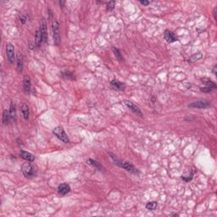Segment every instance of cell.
<instances>
[{
  "instance_id": "9a60e30c",
  "label": "cell",
  "mask_w": 217,
  "mask_h": 217,
  "mask_svg": "<svg viewBox=\"0 0 217 217\" xmlns=\"http://www.w3.org/2000/svg\"><path fill=\"white\" fill-rule=\"evenodd\" d=\"M9 115H10V120L15 121L16 116V109H15V104L12 101L10 103V109H9Z\"/></svg>"
},
{
  "instance_id": "277c9868",
  "label": "cell",
  "mask_w": 217,
  "mask_h": 217,
  "mask_svg": "<svg viewBox=\"0 0 217 217\" xmlns=\"http://www.w3.org/2000/svg\"><path fill=\"white\" fill-rule=\"evenodd\" d=\"M6 53L7 58L10 64H13L15 60V47L11 44H6Z\"/></svg>"
},
{
  "instance_id": "484cf974",
  "label": "cell",
  "mask_w": 217,
  "mask_h": 217,
  "mask_svg": "<svg viewBox=\"0 0 217 217\" xmlns=\"http://www.w3.org/2000/svg\"><path fill=\"white\" fill-rule=\"evenodd\" d=\"M20 21H21V22L22 24H25V23L26 22V21H27V18H26V16H25V15L21 14V15H20Z\"/></svg>"
},
{
  "instance_id": "9c48e42d",
  "label": "cell",
  "mask_w": 217,
  "mask_h": 217,
  "mask_svg": "<svg viewBox=\"0 0 217 217\" xmlns=\"http://www.w3.org/2000/svg\"><path fill=\"white\" fill-rule=\"evenodd\" d=\"M20 155L21 157L23 159L26 160V161H30V162H32L35 160V156L31 153L27 152V151H25V150H21L20 151Z\"/></svg>"
},
{
  "instance_id": "5bb4252c",
  "label": "cell",
  "mask_w": 217,
  "mask_h": 217,
  "mask_svg": "<svg viewBox=\"0 0 217 217\" xmlns=\"http://www.w3.org/2000/svg\"><path fill=\"white\" fill-rule=\"evenodd\" d=\"M43 41H44V39H43L42 33H41L40 30H38L36 31V38H35V45H36V47L39 48L41 46Z\"/></svg>"
},
{
  "instance_id": "5b68a950",
  "label": "cell",
  "mask_w": 217,
  "mask_h": 217,
  "mask_svg": "<svg viewBox=\"0 0 217 217\" xmlns=\"http://www.w3.org/2000/svg\"><path fill=\"white\" fill-rule=\"evenodd\" d=\"M210 105V103L208 100H199V101H196L190 104L188 107L193 108H204L209 107Z\"/></svg>"
},
{
  "instance_id": "3957f363",
  "label": "cell",
  "mask_w": 217,
  "mask_h": 217,
  "mask_svg": "<svg viewBox=\"0 0 217 217\" xmlns=\"http://www.w3.org/2000/svg\"><path fill=\"white\" fill-rule=\"evenodd\" d=\"M52 30L54 44L59 45L60 43V25L57 21H54L52 23Z\"/></svg>"
},
{
  "instance_id": "4316f807",
  "label": "cell",
  "mask_w": 217,
  "mask_h": 217,
  "mask_svg": "<svg viewBox=\"0 0 217 217\" xmlns=\"http://www.w3.org/2000/svg\"><path fill=\"white\" fill-rule=\"evenodd\" d=\"M140 3L143 5H149V1H140Z\"/></svg>"
},
{
  "instance_id": "e0dca14e",
  "label": "cell",
  "mask_w": 217,
  "mask_h": 217,
  "mask_svg": "<svg viewBox=\"0 0 217 217\" xmlns=\"http://www.w3.org/2000/svg\"><path fill=\"white\" fill-rule=\"evenodd\" d=\"M21 112L22 115H23V117L25 120H28L29 118V115H30V112H29V108L27 106L26 104H23L21 106Z\"/></svg>"
},
{
  "instance_id": "7c38bea8",
  "label": "cell",
  "mask_w": 217,
  "mask_h": 217,
  "mask_svg": "<svg viewBox=\"0 0 217 217\" xmlns=\"http://www.w3.org/2000/svg\"><path fill=\"white\" fill-rule=\"evenodd\" d=\"M70 191V187L67 183H62L58 187V192L61 195H65Z\"/></svg>"
},
{
  "instance_id": "30bf717a",
  "label": "cell",
  "mask_w": 217,
  "mask_h": 217,
  "mask_svg": "<svg viewBox=\"0 0 217 217\" xmlns=\"http://www.w3.org/2000/svg\"><path fill=\"white\" fill-rule=\"evenodd\" d=\"M110 86L113 89H115V90H119V91H122L125 89V84L119 82L118 80L116 79H114L111 82H110Z\"/></svg>"
},
{
  "instance_id": "4fadbf2b",
  "label": "cell",
  "mask_w": 217,
  "mask_h": 217,
  "mask_svg": "<svg viewBox=\"0 0 217 217\" xmlns=\"http://www.w3.org/2000/svg\"><path fill=\"white\" fill-rule=\"evenodd\" d=\"M23 87H24V91L25 92H30V91H31V79H30V76H25L24 77Z\"/></svg>"
},
{
  "instance_id": "cb8c5ba5",
  "label": "cell",
  "mask_w": 217,
  "mask_h": 217,
  "mask_svg": "<svg viewBox=\"0 0 217 217\" xmlns=\"http://www.w3.org/2000/svg\"><path fill=\"white\" fill-rule=\"evenodd\" d=\"M200 90L202 91V92H211V91H213L214 89L213 88H211V87H201L200 88Z\"/></svg>"
},
{
  "instance_id": "d6986e66",
  "label": "cell",
  "mask_w": 217,
  "mask_h": 217,
  "mask_svg": "<svg viewBox=\"0 0 217 217\" xmlns=\"http://www.w3.org/2000/svg\"><path fill=\"white\" fill-rule=\"evenodd\" d=\"M2 121H3V123L4 125L8 124V123L9 122V121H11V120H10V115H9V111H7V110H4V111H3Z\"/></svg>"
},
{
  "instance_id": "603a6c76",
  "label": "cell",
  "mask_w": 217,
  "mask_h": 217,
  "mask_svg": "<svg viewBox=\"0 0 217 217\" xmlns=\"http://www.w3.org/2000/svg\"><path fill=\"white\" fill-rule=\"evenodd\" d=\"M115 1H110L107 3V10L108 11H112L115 9Z\"/></svg>"
},
{
  "instance_id": "f1b7e54d",
  "label": "cell",
  "mask_w": 217,
  "mask_h": 217,
  "mask_svg": "<svg viewBox=\"0 0 217 217\" xmlns=\"http://www.w3.org/2000/svg\"><path fill=\"white\" fill-rule=\"evenodd\" d=\"M213 74L215 75V76H216V65L214 67V69H213Z\"/></svg>"
},
{
  "instance_id": "8992f818",
  "label": "cell",
  "mask_w": 217,
  "mask_h": 217,
  "mask_svg": "<svg viewBox=\"0 0 217 217\" xmlns=\"http://www.w3.org/2000/svg\"><path fill=\"white\" fill-rule=\"evenodd\" d=\"M39 30L42 33L43 36V39H44V43H47L48 41V32H47V23L45 19H42L40 21V26H39Z\"/></svg>"
},
{
  "instance_id": "52a82bcc",
  "label": "cell",
  "mask_w": 217,
  "mask_h": 217,
  "mask_svg": "<svg viewBox=\"0 0 217 217\" xmlns=\"http://www.w3.org/2000/svg\"><path fill=\"white\" fill-rule=\"evenodd\" d=\"M125 104H126L128 108H130L133 113H135L136 115H137L140 116V117H143V113L141 112L140 108H138L137 105H135L132 102L128 101V100H126V101H125Z\"/></svg>"
},
{
  "instance_id": "f546056e",
  "label": "cell",
  "mask_w": 217,
  "mask_h": 217,
  "mask_svg": "<svg viewBox=\"0 0 217 217\" xmlns=\"http://www.w3.org/2000/svg\"><path fill=\"white\" fill-rule=\"evenodd\" d=\"M64 3H65V2H61V1L60 2V6H61V7H63Z\"/></svg>"
},
{
  "instance_id": "44dd1931",
  "label": "cell",
  "mask_w": 217,
  "mask_h": 217,
  "mask_svg": "<svg viewBox=\"0 0 217 217\" xmlns=\"http://www.w3.org/2000/svg\"><path fill=\"white\" fill-rule=\"evenodd\" d=\"M202 81H203V82L206 85V87H211V88H213V89H216V83L213 82L211 80H210V79H208V78H204V79H202Z\"/></svg>"
},
{
  "instance_id": "ac0fdd59",
  "label": "cell",
  "mask_w": 217,
  "mask_h": 217,
  "mask_svg": "<svg viewBox=\"0 0 217 217\" xmlns=\"http://www.w3.org/2000/svg\"><path fill=\"white\" fill-rule=\"evenodd\" d=\"M87 163H88L89 165H92L93 167H95L96 169L99 170V171H102V169H103V166H102L98 162H97L96 160H93V159H87Z\"/></svg>"
},
{
  "instance_id": "6da1fadb",
  "label": "cell",
  "mask_w": 217,
  "mask_h": 217,
  "mask_svg": "<svg viewBox=\"0 0 217 217\" xmlns=\"http://www.w3.org/2000/svg\"><path fill=\"white\" fill-rule=\"evenodd\" d=\"M21 171L23 175L28 179H31V178L34 177L37 174L36 167L32 164H31L30 161H27L26 163L22 165Z\"/></svg>"
},
{
  "instance_id": "d4e9b609",
  "label": "cell",
  "mask_w": 217,
  "mask_h": 217,
  "mask_svg": "<svg viewBox=\"0 0 217 217\" xmlns=\"http://www.w3.org/2000/svg\"><path fill=\"white\" fill-rule=\"evenodd\" d=\"M63 75V76H65L66 78H68V79H74L73 77H71L72 76V74L70 73V72H69V71H65V72H63L62 73Z\"/></svg>"
},
{
  "instance_id": "7402d4cb",
  "label": "cell",
  "mask_w": 217,
  "mask_h": 217,
  "mask_svg": "<svg viewBox=\"0 0 217 217\" xmlns=\"http://www.w3.org/2000/svg\"><path fill=\"white\" fill-rule=\"evenodd\" d=\"M157 206H158L157 202L153 201V202H149V203H148V204H146V209H147V210H155V209L157 208Z\"/></svg>"
},
{
  "instance_id": "7a4b0ae2",
  "label": "cell",
  "mask_w": 217,
  "mask_h": 217,
  "mask_svg": "<svg viewBox=\"0 0 217 217\" xmlns=\"http://www.w3.org/2000/svg\"><path fill=\"white\" fill-rule=\"evenodd\" d=\"M53 133L54 134V136H56L63 143H70V139H69L67 134L65 133V130H64V128L62 127H55L54 129V131H53Z\"/></svg>"
},
{
  "instance_id": "ffe728a7",
  "label": "cell",
  "mask_w": 217,
  "mask_h": 217,
  "mask_svg": "<svg viewBox=\"0 0 217 217\" xmlns=\"http://www.w3.org/2000/svg\"><path fill=\"white\" fill-rule=\"evenodd\" d=\"M112 49H113V52H114V54H115V57L117 58V60H119V61H123L124 60V59H123V57H122V54H121V51L118 49V48H116L115 47H113L112 48Z\"/></svg>"
},
{
  "instance_id": "ba28073f",
  "label": "cell",
  "mask_w": 217,
  "mask_h": 217,
  "mask_svg": "<svg viewBox=\"0 0 217 217\" xmlns=\"http://www.w3.org/2000/svg\"><path fill=\"white\" fill-rule=\"evenodd\" d=\"M164 37H165V40L167 41V43H169V44H172V43H175V42H176V41L178 40L177 38L175 37V35L171 31H169V30H166V31H165Z\"/></svg>"
},
{
  "instance_id": "2e32d148",
  "label": "cell",
  "mask_w": 217,
  "mask_h": 217,
  "mask_svg": "<svg viewBox=\"0 0 217 217\" xmlns=\"http://www.w3.org/2000/svg\"><path fill=\"white\" fill-rule=\"evenodd\" d=\"M16 64H17V69L19 72H22L23 70V56L21 54H17V59H16Z\"/></svg>"
},
{
  "instance_id": "83f0119b",
  "label": "cell",
  "mask_w": 217,
  "mask_h": 217,
  "mask_svg": "<svg viewBox=\"0 0 217 217\" xmlns=\"http://www.w3.org/2000/svg\"><path fill=\"white\" fill-rule=\"evenodd\" d=\"M213 14H214V18H215V20L216 21V8H215V9H214V12H213Z\"/></svg>"
},
{
  "instance_id": "8fae6325",
  "label": "cell",
  "mask_w": 217,
  "mask_h": 217,
  "mask_svg": "<svg viewBox=\"0 0 217 217\" xmlns=\"http://www.w3.org/2000/svg\"><path fill=\"white\" fill-rule=\"evenodd\" d=\"M120 167L124 168L125 170H127V171L131 172V173H137V170L131 164L130 162H122Z\"/></svg>"
}]
</instances>
